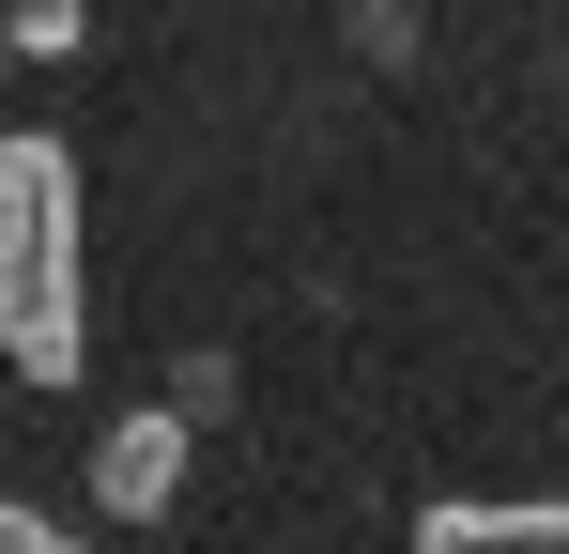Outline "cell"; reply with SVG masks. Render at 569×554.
<instances>
[{
	"label": "cell",
	"mask_w": 569,
	"mask_h": 554,
	"mask_svg": "<svg viewBox=\"0 0 569 554\" xmlns=\"http://www.w3.org/2000/svg\"><path fill=\"white\" fill-rule=\"evenodd\" d=\"M0 355L31 385L93 369V308H78V155L62 139H0Z\"/></svg>",
	"instance_id": "obj_1"
},
{
	"label": "cell",
	"mask_w": 569,
	"mask_h": 554,
	"mask_svg": "<svg viewBox=\"0 0 569 554\" xmlns=\"http://www.w3.org/2000/svg\"><path fill=\"white\" fill-rule=\"evenodd\" d=\"M0 554H93V540H62V524H47L31 493H0Z\"/></svg>",
	"instance_id": "obj_4"
},
{
	"label": "cell",
	"mask_w": 569,
	"mask_h": 554,
	"mask_svg": "<svg viewBox=\"0 0 569 554\" xmlns=\"http://www.w3.org/2000/svg\"><path fill=\"white\" fill-rule=\"evenodd\" d=\"M416 554H569V508H492V493H447V508H416Z\"/></svg>",
	"instance_id": "obj_3"
},
{
	"label": "cell",
	"mask_w": 569,
	"mask_h": 554,
	"mask_svg": "<svg viewBox=\"0 0 569 554\" xmlns=\"http://www.w3.org/2000/svg\"><path fill=\"white\" fill-rule=\"evenodd\" d=\"M170 493H186V416H154V400H139V416H108V447H93V508H108V524H154Z\"/></svg>",
	"instance_id": "obj_2"
}]
</instances>
